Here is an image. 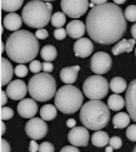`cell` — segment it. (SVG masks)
<instances>
[{"label":"cell","mask_w":136,"mask_h":152,"mask_svg":"<svg viewBox=\"0 0 136 152\" xmlns=\"http://www.w3.org/2000/svg\"><path fill=\"white\" fill-rule=\"evenodd\" d=\"M60 152H80L77 147L75 146H65L62 147Z\"/></svg>","instance_id":"obj_40"},{"label":"cell","mask_w":136,"mask_h":152,"mask_svg":"<svg viewBox=\"0 0 136 152\" xmlns=\"http://www.w3.org/2000/svg\"><path fill=\"white\" fill-rule=\"evenodd\" d=\"M36 37L39 39V40H45L49 37V33L47 30L45 28H38V30L36 31L35 33Z\"/></svg>","instance_id":"obj_37"},{"label":"cell","mask_w":136,"mask_h":152,"mask_svg":"<svg viewBox=\"0 0 136 152\" xmlns=\"http://www.w3.org/2000/svg\"><path fill=\"white\" fill-rule=\"evenodd\" d=\"M110 118L109 108L100 100L88 101L83 104L80 111L81 123L89 130H101L108 124Z\"/></svg>","instance_id":"obj_3"},{"label":"cell","mask_w":136,"mask_h":152,"mask_svg":"<svg viewBox=\"0 0 136 152\" xmlns=\"http://www.w3.org/2000/svg\"><path fill=\"white\" fill-rule=\"evenodd\" d=\"M14 110L10 107L2 106V121H7L11 119L14 116Z\"/></svg>","instance_id":"obj_33"},{"label":"cell","mask_w":136,"mask_h":152,"mask_svg":"<svg viewBox=\"0 0 136 152\" xmlns=\"http://www.w3.org/2000/svg\"><path fill=\"white\" fill-rule=\"evenodd\" d=\"M89 132L84 126L74 127L68 134V140L75 147H86L89 141Z\"/></svg>","instance_id":"obj_11"},{"label":"cell","mask_w":136,"mask_h":152,"mask_svg":"<svg viewBox=\"0 0 136 152\" xmlns=\"http://www.w3.org/2000/svg\"><path fill=\"white\" fill-rule=\"evenodd\" d=\"M125 18L130 22L136 21V5H130L124 11Z\"/></svg>","instance_id":"obj_29"},{"label":"cell","mask_w":136,"mask_h":152,"mask_svg":"<svg viewBox=\"0 0 136 152\" xmlns=\"http://www.w3.org/2000/svg\"><path fill=\"white\" fill-rule=\"evenodd\" d=\"M113 150H114V148L109 145L105 148V152H113Z\"/></svg>","instance_id":"obj_47"},{"label":"cell","mask_w":136,"mask_h":152,"mask_svg":"<svg viewBox=\"0 0 136 152\" xmlns=\"http://www.w3.org/2000/svg\"><path fill=\"white\" fill-rule=\"evenodd\" d=\"M14 74L18 78H24L28 74V68L25 64H18L14 68Z\"/></svg>","instance_id":"obj_30"},{"label":"cell","mask_w":136,"mask_h":152,"mask_svg":"<svg viewBox=\"0 0 136 152\" xmlns=\"http://www.w3.org/2000/svg\"><path fill=\"white\" fill-rule=\"evenodd\" d=\"M25 131L29 137L34 140H41L48 132V125L45 121L38 117L31 118L25 126Z\"/></svg>","instance_id":"obj_9"},{"label":"cell","mask_w":136,"mask_h":152,"mask_svg":"<svg viewBox=\"0 0 136 152\" xmlns=\"http://www.w3.org/2000/svg\"><path fill=\"white\" fill-rule=\"evenodd\" d=\"M91 140H92V143L95 147H103L108 144L110 138L108 134L106 132L99 130L95 131V132L93 133L92 138H91Z\"/></svg>","instance_id":"obj_21"},{"label":"cell","mask_w":136,"mask_h":152,"mask_svg":"<svg viewBox=\"0 0 136 152\" xmlns=\"http://www.w3.org/2000/svg\"><path fill=\"white\" fill-rule=\"evenodd\" d=\"M90 1L91 2H92V3L97 6V5H102L107 3L108 0H90Z\"/></svg>","instance_id":"obj_45"},{"label":"cell","mask_w":136,"mask_h":152,"mask_svg":"<svg viewBox=\"0 0 136 152\" xmlns=\"http://www.w3.org/2000/svg\"><path fill=\"white\" fill-rule=\"evenodd\" d=\"M131 36H132V37H133V39H135V40H136V23L134 24L133 26H131Z\"/></svg>","instance_id":"obj_44"},{"label":"cell","mask_w":136,"mask_h":152,"mask_svg":"<svg viewBox=\"0 0 136 152\" xmlns=\"http://www.w3.org/2000/svg\"><path fill=\"white\" fill-rule=\"evenodd\" d=\"M84 96L80 89L72 85L63 86L57 90L54 98L55 106L64 114H72L81 109Z\"/></svg>","instance_id":"obj_6"},{"label":"cell","mask_w":136,"mask_h":152,"mask_svg":"<svg viewBox=\"0 0 136 152\" xmlns=\"http://www.w3.org/2000/svg\"><path fill=\"white\" fill-rule=\"evenodd\" d=\"M53 36H54L55 39L58 40H64V38L66 37L67 32L66 29L64 28H57L53 31Z\"/></svg>","instance_id":"obj_36"},{"label":"cell","mask_w":136,"mask_h":152,"mask_svg":"<svg viewBox=\"0 0 136 152\" xmlns=\"http://www.w3.org/2000/svg\"><path fill=\"white\" fill-rule=\"evenodd\" d=\"M135 56H136V48H135Z\"/></svg>","instance_id":"obj_52"},{"label":"cell","mask_w":136,"mask_h":152,"mask_svg":"<svg viewBox=\"0 0 136 152\" xmlns=\"http://www.w3.org/2000/svg\"><path fill=\"white\" fill-rule=\"evenodd\" d=\"M5 132H6V125H5L4 122L2 123V135H4Z\"/></svg>","instance_id":"obj_48"},{"label":"cell","mask_w":136,"mask_h":152,"mask_svg":"<svg viewBox=\"0 0 136 152\" xmlns=\"http://www.w3.org/2000/svg\"><path fill=\"white\" fill-rule=\"evenodd\" d=\"M112 66V57L105 52H95L91 59V70L96 75H103Z\"/></svg>","instance_id":"obj_10"},{"label":"cell","mask_w":136,"mask_h":152,"mask_svg":"<svg viewBox=\"0 0 136 152\" xmlns=\"http://www.w3.org/2000/svg\"><path fill=\"white\" fill-rule=\"evenodd\" d=\"M66 23V17L64 12L57 11L52 15L51 24L56 28H62Z\"/></svg>","instance_id":"obj_28"},{"label":"cell","mask_w":136,"mask_h":152,"mask_svg":"<svg viewBox=\"0 0 136 152\" xmlns=\"http://www.w3.org/2000/svg\"><path fill=\"white\" fill-rule=\"evenodd\" d=\"M110 86L104 77L99 75L88 77L83 84L84 94L91 100H101L108 94Z\"/></svg>","instance_id":"obj_7"},{"label":"cell","mask_w":136,"mask_h":152,"mask_svg":"<svg viewBox=\"0 0 136 152\" xmlns=\"http://www.w3.org/2000/svg\"><path fill=\"white\" fill-rule=\"evenodd\" d=\"M86 25L80 20H72L66 26L67 34L72 39H80L84 35Z\"/></svg>","instance_id":"obj_16"},{"label":"cell","mask_w":136,"mask_h":152,"mask_svg":"<svg viewBox=\"0 0 136 152\" xmlns=\"http://www.w3.org/2000/svg\"><path fill=\"white\" fill-rule=\"evenodd\" d=\"M126 0H113V2L117 5H121V4H123L126 2Z\"/></svg>","instance_id":"obj_46"},{"label":"cell","mask_w":136,"mask_h":152,"mask_svg":"<svg viewBox=\"0 0 136 152\" xmlns=\"http://www.w3.org/2000/svg\"><path fill=\"white\" fill-rule=\"evenodd\" d=\"M54 146L50 142H43L40 144L38 152H54Z\"/></svg>","instance_id":"obj_34"},{"label":"cell","mask_w":136,"mask_h":152,"mask_svg":"<svg viewBox=\"0 0 136 152\" xmlns=\"http://www.w3.org/2000/svg\"><path fill=\"white\" fill-rule=\"evenodd\" d=\"M5 48H6V45H4V43L2 42V53H3L5 51Z\"/></svg>","instance_id":"obj_49"},{"label":"cell","mask_w":136,"mask_h":152,"mask_svg":"<svg viewBox=\"0 0 136 152\" xmlns=\"http://www.w3.org/2000/svg\"><path fill=\"white\" fill-rule=\"evenodd\" d=\"M7 92H5L4 90H2V106H4L5 104H7V102H8V100H7Z\"/></svg>","instance_id":"obj_43"},{"label":"cell","mask_w":136,"mask_h":152,"mask_svg":"<svg viewBox=\"0 0 136 152\" xmlns=\"http://www.w3.org/2000/svg\"><path fill=\"white\" fill-rule=\"evenodd\" d=\"M29 68H30V71L32 73L38 74L42 70L43 65L39 60H35V59H34V60L30 62V66H29Z\"/></svg>","instance_id":"obj_32"},{"label":"cell","mask_w":136,"mask_h":152,"mask_svg":"<svg viewBox=\"0 0 136 152\" xmlns=\"http://www.w3.org/2000/svg\"><path fill=\"white\" fill-rule=\"evenodd\" d=\"M126 20L121 7L113 2H107L92 8L86 18V29L95 42L112 45L124 35Z\"/></svg>","instance_id":"obj_1"},{"label":"cell","mask_w":136,"mask_h":152,"mask_svg":"<svg viewBox=\"0 0 136 152\" xmlns=\"http://www.w3.org/2000/svg\"><path fill=\"white\" fill-rule=\"evenodd\" d=\"M131 116L130 115L124 112H121L115 114L112 119V124L115 128H126L131 122Z\"/></svg>","instance_id":"obj_22"},{"label":"cell","mask_w":136,"mask_h":152,"mask_svg":"<svg viewBox=\"0 0 136 152\" xmlns=\"http://www.w3.org/2000/svg\"><path fill=\"white\" fill-rule=\"evenodd\" d=\"M125 102L126 101H124L123 97L122 96L118 95L117 94H114L108 97L107 106L113 111H119L122 109H123V107L125 106Z\"/></svg>","instance_id":"obj_24"},{"label":"cell","mask_w":136,"mask_h":152,"mask_svg":"<svg viewBox=\"0 0 136 152\" xmlns=\"http://www.w3.org/2000/svg\"><path fill=\"white\" fill-rule=\"evenodd\" d=\"M133 152H136V146H135V148H134Z\"/></svg>","instance_id":"obj_51"},{"label":"cell","mask_w":136,"mask_h":152,"mask_svg":"<svg viewBox=\"0 0 136 152\" xmlns=\"http://www.w3.org/2000/svg\"><path fill=\"white\" fill-rule=\"evenodd\" d=\"M2 152H10V146L7 140H2Z\"/></svg>","instance_id":"obj_41"},{"label":"cell","mask_w":136,"mask_h":152,"mask_svg":"<svg viewBox=\"0 0 136 152\" xmlns=\"http://www.w3.org/2000/svg\"><path fill=\"white\" fill-rule=\"evenodd\" d=\"M14 73L13 66L10 62L5 57L2 58V86H4L10 83V80Z\"/></svg>","instance_id":"obj_20"},{"label":"cell","mask_w":136,"mask_h":152,"mask_svg":"<svg viewBox=\"0 0 136 152\" xmlns=\"http://www.w3.org/2000/svg\"><path fill=\"white\" fill-rule=\"evenodd\" d=\"M88 0H61V7L64 14L72 18H79L88 11Z\"/></svg>","instance_id":"obj_8"},{"label":"cell","mask_w":136,"mask_h":152,"mask_svg":"<svg viewBox=\"0 0 136 152\" xmlns=\"http://www.w3.org/2000/svg\"><path fill=\"white\" fill-rule=\"evenodd\" d=\"M42 70L44 71V72H45V73H50V72H52V70H53V65H52V64H51L50 62H44V63H42Z\"/></svg>","instance_id":"obj_39"},{"label":"cell","mask_w":136,"mask_h":152,"mask_svg":"<svg viewBox=\"0 0 136 152\" xmlns=\"http://www.w3.org/2000/svg\"><path fill=\"white\" fill-rule=\"evenodd\" d=\"M109 145L112 146L115 150H118L122 147L123 141H122L121 138H119V136H113L110 139Z\"/></svg>","instance_id":"obj_35"},{"label":"cell","mask_w":136,"mask_h":152,"mask_svg":"<svg viewBox=\"0 0 136 152\" xmlns=\"http://www.w3.org/2000/svg\"><path fill=\"white\" fill-rule=\"evenodd\" d=\"M66 125L67 127L69 128H74V127H76V121H75V119L73 118L69 119V120L66 121Z\"/></svg>","instance_id":"obj_42"},{"label":"cell","mask_w":136,"mask_h":152,"mask_svg":"<svg viewBox=\"0 0 136 152\" xmlns=\"http://www.w3.org/2000/svg\"><path fill=\"white\" fill-rule=\"evenodd\" d=\"M126 106L128 114L132 121L136 122V79H134L130 83L126 89Z\"/></svg>","instance_id":"obj_13"},{"label":"cell","mask_w":136,"mask_h":152,"mask_svg":"<svg viewBox=\"0 0 136 152\" xmlns=\"http://www.w3.org/2000/svg\"><path fill=\"white\" fill-rule=\"evenodd\" d=\"M94 49L92 40L88 38H80L76 40L73 46V51L75 56L81 58H87L90 56Z\"/></svg>","instance_id":"obj_15"},{"label":"cell","mask_w":136,"mask_h":152,"mask_svg":"<svg viewBox=\"0 0 136 152\" xmlns=\"http://www.w3.org/2000/svg\"><path fill=\"white\" fill-rule=\"evenodd\" d=\"M126 135L128 140L136 142V124H131L126 128Z\"/></svg>","instance_id":"obj_31"},{"label":"cell","mask_w":136,"mask_h":152,"mask_svg":"<svg viewBox=\"0 0 136 152\" xmlns=\"http://www.w3.org/2000/svg\"><path fill=\"white\" fill-rule=\"evenodd\" d=\"M81 70V67L78 65L71 66H66L61 69L60 72L61 80L67 85L73 84L77 79L78 72Z\"/></svg>","instance_id":"obj_17"},{"label":"cell","mask_w":136,"mask_h":152,"mask_svg":"<svg viewBox=\"0 0 136 152\" xmlns=\"http://www.w3.org/2000/svg\"><path fill=\"white\" fill-rule=\"evenodd\" d=\"M41 56L45 61L51 62L56 59L57 56V51L53 45H45L41 50Z\"/></svg>","instance_id":"obj_26"},{"label":"cell","mask_w":136,"mask_h":152,"mask_svg":"<svg viewBox=\"0 0 136 152\" xmlns=\"http://www.w3.org/2000/svg\"><path fill=\"white\" fill-rule=\"evenodd\" d=\"M52 6L50 2L32 0L27 2L21 11V18L28 27L42 28L51 19Z\"/></svg>","instance_id":"obj_4"},{"label":"cell","mask_w":136,"mask_h":152,"mask_svg":"<svg viewBox=\"0 0 136 152\" xmlns=\"http://www.w3.org/2000/svg\"><path fill=\"white\" fill-rule=\"evenodd\" d=\"M22 18L16 13H10L3 18L2 25L10 31H18L22 26Z\"/></svg>","instance_id":"obj_18"},{"label":"cell","mask_w":136,"mask_h":152,"mask_svg":"<svg viewBox=\"0 0 136 152\" xmlns=\"http://www.w3.org/2000/svg\"><path fill=\"white\" fill-rule=\"evenodd\" d=\"M18 113L21 117L26 119L33 118L38 110V105L33 98H26L19 102L17 106Z\"/></svg>","instance_id":"obj_14"},{"label":"cell","mask_w":136,"mask_h":152,"mask_svg":"<svg viewBox=\"0 0 136 152\" xmlns=\"http://www.w3.org/2000/svg\"><path fill=\"white\" fill-rule=\"evenodd\" d=\"M24 0H2V9L5 12H14L18 10L23 5Z\"/></svg>","instance_id":"obj_27"},{"label":"cell","mask_w":136,"mask_h":152,"mask_svg":"<svg viewBox=\"0 0 136 152\" xmlns=\"http://www.w3.org/2000/svg\"><path fill=\"white\" fill-rule=\"evenodd\" d=\"M110 89L115 94H120L126 90L127 84L126 80L122 77H115L110 82Z\"/></svg>","instance_id":"obj_25"},{"label":"cell","mask_w":136,"mask_h":152,"mask_svg":"<svg viewBox=\"0 0 136 152\" xmlns=\"http://www.w3.org/2000/svg\"><path fill=\"white\" fill-rule=\"evenodd\" d=\"M28 86L21 79H15L8 84L7 87V92L8 97L14 101L22 100L27 94Z\"/></svg>","instance_id":"obj_12"},{"label":"cell","mask_w":136,"mask_h":152,"mask_svg":"<svg viewBox=\"0 0 136 152\" xmlns=\"http://www.w3.org/2000/svg\"><path fill=\"white\" fill-rule=\"evenodd\" d=\"M39 51V42L35 35L28 30L15 31L7 38L6 52L12 61L26 64L34 60Z\"/></svg>","instance_id":"obj_2"},{"label":"cell","mask_w":136,"mask_h":152,"mask_svg":"<svg viewBox=\"0 0 136 152\" xmlns=\"http://www.w3.org/2000/svg\"><path fill=\"white\" fill-rule=\"evenodd\" d=\"M39 147H40V145L38 144L36 140H32L30 142L29 151H30V152H38L39 151Z\"/></svg>","instance_id":"obj_38"},{"label":"cell","mask_w":136,"mask_h":152,"mask_svg":"<svg viewBox=\"0 0 136 152\" xmlns=\"http://www.w3.org/2000/svg\"><path fill=\"white\" fill-rule=\"evenodd\" d=\"M135 45V39H128V40L122 39L112 48V54L114 56H119L124 52L129 53L133 50Z\"/></svg>","instance_id":"obj_19"},{"label":"cell","mask_w":136,"mask_h":152,"mask_svg":"<svg viewBox=\"0 0 136 152\" xmlns=\"http://www.w3.org/2000/svg\"><path fill=\"white\" fill-rule=\"evenodd\" d=\"M40 115L41 119L46 121H51L56 118L57 115V107L51 104L43 105L40 109Z\"/></svg>","instance_id":"obj_23"},{"label":"cell","mask_w":136,"mask_h":152,"mask_svg":"<svg viewBox=\"0 0 136 152\" xmlns=\"http://www.w3.org/2000/svg\"><path fill=\"white\" fill-rule=\"evenodd\" d=\"M57 83L49 73H38L31 77L28 83V91L37 102H48L56 95Z\"/></svg>","instance_id":"obj_5"},{"label":"cell","mask_w":136,"mask_h":152,"mask_svg":"<svg viewBox=\"0 0 136 152\" xmlns=\"http://www.w3.org/2000/svg\"><path fill=\"white\" fill-rule=\"evenodd\" d=\"M44 2H52V1H55V0H42Z\"/></svg>","instance_id":"obj_50"}]
</instances>
